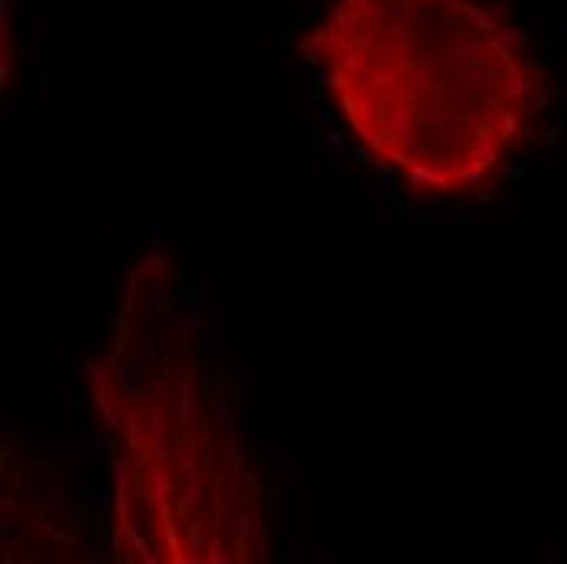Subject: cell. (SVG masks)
<instances>
[{
	"label": "cell",
	"mask_w": 567,
	"mask_h": 564,
	"mask_svg": "<svg viewBox=\"0 0 567 564\" xmlns=\"http://www.w3.org/2000/svg\"><path fill=\"white\" fill-rule=\"evenodd\" d=\"M124 438H127L131 451H144V448H147V431H144V424H141L137 418H127V424H124Z\"/></svg>",
	"instance_id": "277c9868"
},
{
	"label": "cell",
	"mask_w": 567,
	"mask_h": 564,
	"mask_svg": "<svg viewBox=\"0 0 567 564\" xmlns=\"http://www.w3.org/2000/svg\"><path fill=\"white\" fill-rule=\"evenodd\" d=\"M223 519H226V503H223V496L216 493V496H213V515H209V532H213V535L223 532Z\"/></svg>",
	"instance_id": "30bf717a"
},
{
	"label": "cell",
	"mask_w": 567,
	"mask_h": 564,
	"mask_svg": "<svg viewBox=\"0 0 567 564\" xmlns=\"http://www.w3.org/2000/svg\"><path fill=\"white\" fill-rule=\"evenodd\" d=\"M112 362H102V359H95V362H89L85 366V376H89V382H95L99 389H105V382L112 379Z\"/></svg>",
	"instance_id": "ba28073f"
},
{
	"label": "cell",
	"mask_w": 567,
	"mask_h": 564,
	"mask_svg": "<svg viewBox=\"0 0 567 564\" xmlns=\"http://www.w3.org/2000/svg\"><path fill=\"white\" fill-rule=\"evenodd\" d=\"M271 525L265 522V519H258V529H255V552L258 555H265V548H268V542H271Z\"/></svg>",
	"instance_id": "8fae6325"
},
{
	"label": "cell",
	"mask_w": 567,
	"mask_h": 564,
	"mask_svg": "<svg viewBox=\"0 0 567 564\" xmlns=\"http://www.w3.org/2000/svg\"><path fill=\"white\" fill-rule=\"evenodd\" d=\"M193 268H196V275H206V271H209V268H206V258H199V262H196Z\"/></svg>",
	"instance_id": "2e32d148"
},
{
	"label": "cell",
	"mask_w": 567,
	"mask_h": 564,
	"mask_svg": "<svg viewBox=\"0 0 567 564\" xmlns=\"http://www.w3.org/2000/svg\"><path fill=\"white\" fill-rule=\"evenodd\" d=\"M389 161H392L395 167H411V164H414V154L404 151V147H392V151H389Z\"/></svg>",
	"instance_id": "7c38bea8"
},
{
	"label": "cell",
	"mask_w": 567,
	"mask_h": 564,
	"mask_svg": "<svg viewBox=\"0 0 567 564\" xmlns=\"http://www.w3.org/2000/svg\"><path fill=\"white\" fill-rule=\"evenodd\" d=\"M82 337L89 339V346H92V349H102V346H105V342H102V334H99V330H85Z\"/></svg>",
	"instance_id": "5bb4252c"
},
{
	"label": "cell",
	"mask_w": 567,
	"mask_h": 564,
	"mask_svg": "<svg viewBox=\"0 0 567 564\" xmlns=\"http://www.w3.org/2000/svg\"><path fill=\"white\" fill-rule=\"evenodd\" d=\"M209 431H223V438H228L231 431H235V421H231V414H228V408L226 404H219L216 401V411H213V424H209Z\"/></svg>",
	"instance_id": "52a82bcc"
},
{
	"label": "cell",
	"mask_w": 567,
	"mask_h": 564,
	"mask_svg": "<svg viewBox=\"0 0 567 564\" xmlns=\"http://www.w3.org/2000/svg\"><path fill=\"white\" fill-rule=\"evenodd\" d=\"M427 183H434L441 189H451V180L441 170L427 167V164H414V170H411V186H427Z\"/></svg>",
	"instance_id": "7a4b0ae2"
},
{
	"label": "cell",
	"mask_w": 567,
	"mask_h": 564,
	"mask_svg": "<svg viewBox=\"0 0 567 564\" xmlns=\"http://www.w3.org/2000/svg\"><path fill=\"white\" fill-rule=\"evenodd\" d=\"M189 552L193 555H186V562H206L209 558V555H203L206 552V539H203V529L196 522L189 525Z\"/></svg>",
	"instance_id": "5b68a950"
},
{
	"label": "cell",
	"mask_w": 567,
	"mask_h": 564,
	"mask_svg": "<svg viewBox=\"0 0 567 564\" xmlns=\"http://www.w3.org/2000/svg\"><path fill=\"white\" fill-rule=\"evenodd\" d=\"M203 496H206V480H203V473H196V476H189V486L183 493V503L186 506H199Z\"/></svg>",
	"instance_id": "8992f818"
},
{
	"label": "cell",
	"mask_w": 567,
	"mask_h": 564,
	"mask_svg": "<svg viewBox=\"0 0 567 564\" xmlns=\"http://www.w3.org/2000/svg\"><path fill=\"white\" fill-rule=\"evenodd\" d=\"M327 141H330V144H333V147L340 151V157H346V141H342L340 131H330V134H327Z\"/></svg>",
	"instance_id": "4fadbf2b"
},
{
	"label": "cell",
	"mask_w": 567,
	"mask_h": 564,
	"mask_svg": "<svg viewBox=\"0 0 567 564\" xmlns=\"http://www.w3.org/2000/svg\"><path fill=\"white\" fill-rule=\"evenodd\" d=\"M219 320H223V307H219V304H213V307H209V324L216 327Z\"/></svg>",
	"instance_id": "9a60e30c"
},
{
	"label": "cell",
	"mask_w": 567,
	"mask_h": 564,
	"mask_svg": "<svg viewBox=\"0 0 567 564\" xmlns=\"http://www.w3.org/2000/svg\"><path fill=\"white\" fill-rule=\"evenodd\" d=\"M245 457H248V451H245L241 444H226V451H223V460H226V466L235 476H241V473L248 470Z\"/></svg>",
	"instance_id": "3957f363"
},
{
	"label": "cell",
	"mask_w": 567,
	"mask_h": 564,
	"mask_svg": "<svg viewBox=\"0 0 567 564\" xmlns=\"http://www.w3.org/2000/svg\"><path fill=\"white\" fill-rule=\"evenodd\" d=\"M176 418H179V428L186 431L196 418V379H183L179 386V396H176Z\"/></svg>",
	"instance_id": "6da1fadb"
},
{
	"label": "cell",
	"mask_w": 567,
	"mask_h": 564,
	"mask_svg": "<svg viewBox=\"0 0 567 564\" xmlns=\"http://www.w3.org/2000/svg\"><path fill=\"white\" fill-rule=\"evenodd\" d=\"M255 529H258V515L245 509V512L238 515V525H235V535H238V539L245 542V539H251V535H255Z\"/></svg>",
	"instance_id": "9c48e42d"
}]
</instances>
